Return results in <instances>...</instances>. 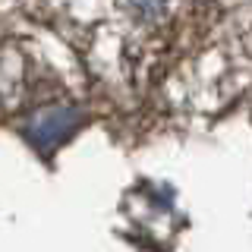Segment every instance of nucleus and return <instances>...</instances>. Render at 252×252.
Returning a JSON list of instances; mask_svg holds the SVG:
<instances>
[{"label":"nucleus","instance_id":"obj_1","mask_svg":"<svg viewBox=\"0 0 252 252\" xmlns=\"http://www.w3.org/2000/svg\"><path fill=\"white\" fill-rule=\"evenodd\" d=\"M79 126V110L76 107H47V110H38L29 123V139L35 148L41 152H51L57 148L63 139L73 136V129Z\"/></svg>","mask_w":252,"mask_h":252}]
</instances>
